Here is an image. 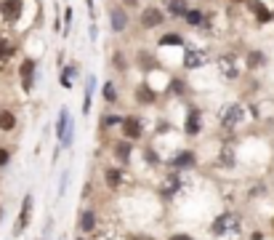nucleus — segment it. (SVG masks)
<instances>
[{
	"mask_svg": "<svg viewBox=\"0 0 274 240\" xmlns=\"http://www.w3.org/2000/svg\"><path fill=\"white\" fill-rule=\"evenodd\" d=\"M16 51H19V45L11 40L5 32H0V67L3 64H8V61L16 56Z\"/></svg>",
	"mask_w": 274,
	"mask_h": 240,
	"instance_id": "nucleus-20",
	"label": "nucleus"
},
{
	"mask_svg": "<svg viewBox=\"0 0 274 240\" xmlns=\"http://www.w3.org/2000/svg\"><path fill=\"white\" fill-rule=\"evenodd\" d=\"M32 211H35V195H32V192H27V195L21 198V206H19L16 222H13V230H11V235H13V238H21V235L27 232V227L32 224Z\"/></svg>",
	"mask_w": 274,
	"mask_h": 240,
	"instance_id": "nucleus-5",
	"label": "nucleus"
},
{
	"mask_svg": "<svg viewBox=\"0 0 274 240\" xmlns=\"http://www.w3.org/2000/svg\"><path fill=\"white\" fill-rule=\"evenodd\" d=\"M112 64H115V69L117 72H125L128 69V64L131 61L125 59V53H123V48H115V56H112Z\"/></svg>",
	"mask_w": 274,
	"mask_h": 240,
	"instance_id": "nucleus-34",
	"label": "nucleus"
},
{
	"mask_svg": "<svg viewBox=\"0 0 274 240\" xmlns=\"http://www.w3.org/2000/svg\"><path fill=\"white\" fill-rule=\"evenodd\" d=\"M133 102L138 107H154L160 102V91L152 86L149 80H141L136 88H133Z\"/></svg>",
	"mask_w": 274,
	"mask_h": 240,
	"instance_id": "nucleus-11",
	"label": "nucleus"
},
{
	"mask_svg": "<svg viewBox=\"0 0 274 240\" xmlns=\"http://www.w3.org/2000/svg\"><path fill=\"white\" fill-rule=\"evenodd\" d=\"M61 19H64V35L69 32V27H72V8H69V5H67V8H64V16H61Z\"/></svg>",
	"mask_w": 274,
	"mask_h": 240,
	"instance_id": "nucleus-40",
	"label": "nucleus"
},
{
	"mask_svg": "<svg viewBox=\"0 0 274 240\" xmlns=\"http://www.w3.org/2000/svg\"><path fill=\"white\" fill-rule=\"evenodd\" d=\"M266 53L261 51V48H250L248 53H245V64H248V69L250 72H256V69H261V67H266Z\"/></svg>",
	"mask_w": 274,
	"mask_h": 240,
	"instance_id": "nucleus-23",
	"label": "nucleus"
},
{
	"mask_svg": "<svg viewBox=\"0 0 274 240\" xmlns=\"http://www.w3.org/2000/svg\"><path fill=\"white\" fill-rule=\"evenodd\" d=\"M101 99H104L109 107H115L117 102H120V94H117L115 80H104V86H101Z\"/></svg>",
	"mask_w": 274,
	"mask_h": 240,
	"instance_id": "nucleus-26",
	"label": "nucleus"
},
{
	"mask_svg": "<svg viewBox=\"0 0 274 240\" xmlns=\"http://www.w3.org/2000/svg\"><path fill=\"white\" fill-rule=\"evenodd\" d=\"M120 5H123V8H138L141 0H120Z\"/></svg>",
	"mask_w": 274,
	"mask_h": 240,
	"instance_id": "nucleus-41",
	"label": "nucleus"
},
{
	"mask_svg": "<svg viewBox=\"0 0 274 240\" xmlns=\"http://www.w3.org/2000/svg\"><path fill=\"white\" fill-rule=\"evenodd\" d=\"M157 45H160V48H165V45H178V48H184L186 40L178 32H165V35L157 37Z\"/></svg>",
	"mask_w": 274,
	"mask_h": 240,
	"instance_id": "nucleus-30",
	"label": "nucleus"
},
{
	"mask_svg": "<svg viewBox=\"0 0 274 240\" xmlns=\"http://www.w3.org/2000/svg\"><path fill=\"white\" fill-rule=\"evenodd\" d=\"M200 134H202V112L197 107H189V110H186V118H184V136L197 139Z\"/></svg>",
	"mask_w": 274,
	"mask_h": 240,
	"instance_id": "nucleus-17",
	"label": "nucleus"
},
{
	"mask_svg": "<svg viewBox=\"0 0 274 240\" xmlns=\"http://www.w3.org/2000/svg\"><path fill=\"white\" fill-rule=\"evenodd\" d=\"M144 160H146V166H152V168L162 166V158L157 155V150H154L152 144H144Z\"/></svg>",
	"mask_w": 274,
	"mask_h": 240,
	"instance_id": "nucleus-32",
	"label": "nucleus"
},
{
	"mask_svg": "<svg viewBox=\"0 0 274 240\" xmlns=\"http://www.w3.org/2000/svg\"><path fill=\"white\" fill-rule=\"evenodd\" d=\"M120 120H123V115H117V112H104V115L99 118V131L117 128V126H120Z\"/></svg>",
	"mask_w": 274,
	"mask_h": 240,
	"instance_id": "nucleus-28",
	"label": "nucleus"
},
{
	"mask_svg": "<svg viewBox=\"0 0 274 240\" xmlns=\"http://www.w3.org/2000/svg\"><path fill=\"white\" fill-rule=\"evenodd\" d=\"M93 232H99V211L96 206H83L77 211V235L88 238Z\"/></svg>",
	"mask_w": 274,
	"mask_h": 240,
	"instance_id": "nucleus-8",
	"label": "nucleus"
},
{
	"mask_svg": "<svg viewBox=\"0 0 274 240\" xmlns=\"http://www.w3.org/2000/svg\"><path fill=\"white\" fill-rule=\"evenodd\" d=\"M93 91H96V77H88L85 80V91H83V115L91 112V102H93Z\"/></svg>",
	"mask_w": 274,
	"mask_h": 240,
	"instance_id": "nucleus-27",
	"label": "nucleus"
},
{
	"mask_svg": "<svg viewBox=\"0 0 274 240\" xmlns=\"http://www.w3.org/2000/svg\"><path fill=\"white\" fill-rule=\"evenodd\" d=\"M210 61V53L205 48H197V45H184V59L181 64L184 69H200Z\"/></svg>",
	"mask_w": 274,
	"mask_h": 240,
	"instance_id": "nucleus-13",
	"label": "nucleus"
},
{
	"mask_svg": "<svg viewBox=\"0 0 274 240\" xmlns=\"http://www.w3.org/2000/svg\"><path fill=\"white\" fill-rule=\"evenodd\" d=\"M168 94H173V96H186V94H189V86H186L184 77H170Z\"/></svg>",
	"mask_w": 274,
	"mask_h": 240,
	"instance_id": "nucleus-31",
	"label": "nucleus"
},
{
	"mask_svg": "<svg viewBox=\"0 0 274 240\" xmlns=\"http://www.w3.org/2000/svg\"><path fill=\"white\" fill-rule=\"evenodd\" d=\"M104 187L109 192H120L125 187V168L123 166H104Z\"/></svg>",
	"mask_w": 274,
	"mask_h": 240,
	"instance_id": "nucleus-15",
	"label": "nucleus"
},
{
	"mask_svg": "<svg viewBox=\"0 0 274 240\" xmlns=\"http://www.w3.org/2000/svg\"><path fill=\"white\" fill-rule=\"evenodd\" d=\"M272 16H274V8H272Z\"/></svg>",
	"mask_w": 274,
	"mask_h": 240,
	"instance_id": "nucleus-49",
	"label": "nucleus"
},
{
	"mask_svg": "<svg viewBox=\"0 0 274 240\" xmlns=\"http://www.w3.org/2000/svg\"><path fill=\"white\" fill-rule=\"evenodd\" d=\"M218 72H221V77H226V80H240V64H237V56L234 53H224V56H218Z\"/></svg>",
	"mask_w": 274,
	"mask_h": 240,
	"instance_id": "nucleus-16",
	"label": "nucleus"
},
{
	"mask_svg": "<svg viewBox=\"0 0 274 240\" xmlns=\"http://www.w3.org/2000/svg\"><path fill=\"white\" fill-rule=\"evenodd\" d=\"M269 227H272V232H274V216H272V224H269Z\"/></svg>",
	"mask_w": 274,
	"mask_h": 240,
	"instance_id": "nucleus-48",
	"label": "nucleus"
},
{
	"mask_svg": "<svg viewBox=\"0 0 274 240\" xmlns=\"http://www.w3.org/2000/svg\"><path fill=\"white\" fill-rule=\"evenodd\" d=\"M136 67L141 69V72H154V69H157V59H154L149 51L138 48V53H136Z\"/></svg>",
	"mask_w": 274,
	"mask_h": 240,
	"instance_id": "nucleus-24",
	"label": "nucleus"
},
{
	"mask_svg": "<svg viewBox=\"0 0 274 240\" xmlns=\"http://www.w3.org/2000/svg\"><path fill=\"white\" fill-rule=\"evenodd\" d=\"M19 126V115L13 110H3L0 107V134H13Z\"/></svg>",
	"mask_w": 274,
	"mask_h": 240,
	"instance_id": "nucleus-22",
	"label": "nucleus"
},
{
	"mask_svg": "<svg viewBox=\"0 0 274 240\" xmlns=\"http://www.w3.org/2000/svg\"><path fill=\"white\" fill-rule=\"evenodd\" d=\"M3 216H5V206L0 203V222H3Z\"/></svg>",
	"mask_w": 274,
	"mask_h": 240,
	"instance_id": "nucleus-45",
	"label": "nucleus"
},
{
	"mask_svg": "<svg viewBox=\"0 0 274 240\" xmlns=\"http://www.w3.org/2000/svg\"><path fill=\"white\" fill-rule=\"evenodd\" d=\"M85 5H88V13H91V19L96 21V8H93V0H85Z\"/></svg>",
	"mask_w": 274,
	"mask_h": 240,
	"instance_id": "nucleus-43",
	"label": "nucleus"
},
{
	"mask_svg": "<svg viewBox=\"0 0 274 240\" xmlns=\"http://www.w3.org/2000/svg\"><path fill=\"white\" fill-rule=\"evenodd\" d=\"M162 166L170 168V171H178V174H186V171H194L200 166V158L192 147H184V150H176L168 160H162Z\"/></svg>",
	"mask_w": 274,
	"mask_h": 240,
	"instance_id": "nucleus-2",
	"label": "nucleus"
},
{
	"mask_svg": "<svg viewBox=\"0 0 274 240\" xmlns=\"http://www.w3.org/2000/svg\"><path fill=\"white\" fill-rule=\"evenodd\" d=\"M165 240H197V238H194L192 232H170Z\"/></svg>",
	"mask_w": 274,
	"mask_h": 240,
	"instance_id": "nucleus-38",
	"label": "nucleus"
},
{
	"mask_svg": "<svg viewBox=\"0 0 274 240\" xmlns=\"http://www.w3.org/2000/svg\"><path fill=\"white\" fill-rule=\"evenodd\" d=\"M232 3H248V0H232Z\"/></svg>",
	"mask_w": 274,
	"mask_h": 240,
	"instance_id": "nucleus-47",
	"label": "nucleus"
},
{
	"mask_svg": "<svg viewBox=\"0 0 274 240\" xmlns=\"http://www.w3.org/2000/svg\"><path fill=\"white\" fill-rule=\"evenodd\" d=\"M72 126H75V123H72V115H69V107H61L59 118H56V142H61Z\"/></svg>",
	"mask_w": 274,
	"mask_h": 240,
	"instance_id": "nucleus-21",
	"label": "nucleus"
},
{
	"mask_svg": "<svg viewBox=\"0 0 274 240\" xmlns=\"http://www.w3.org/2000/svg\"><path fill=\"white\" fill-rule=\"evenodd\" d=\"M266 235H264V232L261 230H256V232H250V240H264Z\"/></svg>",
	"mask_w": 274,
	"mask_h": 240,
	"instance_id": "nucleus-44",
	"label": "nucleus"
},
{
	"mask_svg": "<svg viewBox=\"0 0 274 240\" xmlns=\"http://www.w3.org/2000/svg\"><path fill=\"white\" fill-rule=\"evenodd\" d=\"M75 240H88V238H85V235H77V238H75Z\"/></svg>",
	"mask_w": 274,
	"mask_h": 240,
	"instance_id": "nucleus-46",
	"label": "nucleus"
},
{
	"mask_svg": "<svg viewBox=\"0 0 274 240\" xmlns=\"http://www.w3.org/2000/svg\"><path fill=\"white\" fill-rule=\"evenodd\" d=\"M189 8H192L189 0H162V11H165V16H170V19H184Z\"/></svg>",
	"mask_w": 274,
	"mask_h": 240,
	"instance_id": "nucleus-19",
	"label": "nucleus"
},
{
	"mask_svg": "<svg viewBox=\"0 0 274 240\" xmlns=\"http://www.w3.org/2000/svg\"><path fill=\"white\" fill-rule=\"evenodd\" d=\"M67 187H69V171H64V174H61V182H59V192H56V198H59V200L67 195Z\"/></svg>",
	"mask_w": 274,
	"mask_h": 240,
	"instance_id": "nucleus-36",
	"label": "nucleus"
},
{
	"mask_svg": "<svg viewBox=\"0 0 274 240\" xmlns=\"http://www.w3.org/2000/svg\"><path fill=\"white\" fill-rule=\"evenodd\" d=\"M77 75H80V72H77V64H75V61H69L67 67H61V69H59V83H61V88H72V80H75Z\"/></svg>",
	"mask_w": 274,
	"mask_h": 240,
	"instance_id": "nucleus-25",
	"label": "nucleus"
},
{
	"mask_svg": "<svg viewBox=\"0 0 274 240\" xmlns=\"http://www.w3.org/2000/svg\"><path fill=\"white\" fill-rule=\"evenodd\" d=\"M109 152H112L115 166L128 168V166H131V160H133V152H136V144L128 142V139H123V136H117L115 142H112V147H109Z\"/></svg>",
	"mask_w": 274,
	"mask_h": 240,
	"instance_id": "nucleus-9",
	"label": "nucleus"
},
{
	"mask_svg": "<svg viewBox=\"0 0 274 240\" xmlns=\"http://www.w3.org/2000/svg\"><path fill=\"white\" fill-rule=\"evenodd\" d=\"M53 32H64V19L59 13V5H56V16H53Z\"/></svg>",
	"mask_w": 274,
	"mask_h": 240,
	"instance_id": "nucleus-39",
	"label": "nucleus"
},
{
	"mask_svg": "<svg viewBox=\"0 0 274 240\" xmlns=\"http://www.w3.org/2000/svg\"><path fill=\"white\" fill-rule=\"evenodd\" d=\"M120 136L123 139H128V142H144V136H146V126H144V118L138 112H128V115H123V120H120Z\"/></svg>",
	"mask_w": 274,
	"mask_h": 240,
	"instance_id": "nucleus-3",
	"label": "nucleus"
},
{
	"mask_svg": "<svg viewBox=\"0 0 274 240\" xmlns=\"http://www.w3.org/2000/svg\"><path fill=\"white\" fill-rule=\"evenodd\" d=\"M131 24V16H128V8H123L120 3H112L109 5V27H112L115 35H123Z\"/></svg>",
	"mask_w": 274,
	"mask_h": 240,
	"instance_id": "nucleus-14",
	"label": "nucleus"
},
{
	"mask_svg": "<svg viewBox=\"0 0 274 240\" xmlns=\"http://www.w3.org/2000/svg\"><path fill=\"white\" fill-rule=\"evenodd\" d=\"M24 13V0H0V21L13 27Z\"/></svg>",
	"mask_w": 274,
	"mask_h": 240,
	"instance_id": "nucleus-12",
	"label": "nucleus"
},
{
	"mask_svg": "<svg viewBox=\"0 0 274 240\" xmlns=\"http://www.w3.org/2000/svg\"><path fill=\"white\" fill-rule=\"evenodd\" d=\"M248 11L253 13V19H256V24L258 27H264V24H269V21H274V16H272V8L266 3H261V0H248Z\"/></svg>",
	"mask_w": 274,
	"mask_h": 240,
	"instance_id": "nucleus-18",
	"label": "nucleus"
},
{
	"mask_svg": "<svg viewBox=\"0 0 274 240\" xmlns=\"http://www.w3.org/2000/svg\"><path fill=\"white\" fill-rule=\"evenodd\" d=\"M16 75H19L21 91H24V94H32V88H35V77H37V59L24 56V59L19 61V67H16Z\"/></svg>",
	"mask_w": 274,
	"mask_h": 240,
	"instance_id": "nucleus-7",
	"label": "nucleus"
},
{
	"mask_svg": "<svg viewBox=\"0 0 274 240\" xmlns=\"http://www.w3.org/2000/svg\"><path fill=\"white\" fill-rule=\"evenodd\" d=\"M245 104L242 102H229L221 107V112H218V126H221L224 131H234L240 126L242 120H245Z\"/></svg>",
	"mask_w": 274,
	"mask_h": 240,
	"instance_id": "nucleus-4",
	"label": "nucleus"
},
{
	"mask_svg": "<svg viewBox=\"0 0 274 240\" xmlns=\"http://www.w3.org/2000/svg\"><path fill=\"white\" fill-rule=\"evenodd\" d=\"M11 158H13L11 147H0V171H3V168H8V166H11Z\"/></svg>",
	"mask_w": 274,
	"mask_h": 240,
	"instance_id": "nucleus-35",
	"label": "nucleus"
},
{
	"mask_svg": "<svg viewBox=\"0 0 274 240\" xmlns=\"http://www.w3.org/2000/svg\"><path fill=\"white\" fill-rule=\"evenodd\" d=\"M165 11L160 8V5H154V3H149V5H144L141 11H138V24H141V29L146 32V29H157V27H162L165 24Z\"/></svg>",
	"mask_w": 274,
	"mask_h": 240,
	"instance_id": "nucleus-10",
	"label": "nucleus"
},
{
	"mask_svg": "<svg viewBox=\"0 0 274 240\" xmlns=\"http://www.w3.org/2000/svg\"><path fill=\"white\" fill-rule=\"evenodd\" d=\"M240 216L234 214V211H221L216 216L213 222H210V227H208V232H210V238H218V240H226V238H234L240 232Z\"/></svg>",
	"mask_w": 274,
	"mask_h": 240,
	"instance_id": "nucleus-1",
	"label": "nucleus"
},
{
	"mask_svg": "<svg viewBox=\"0 0 274 240\" xmlns=\"http://www.w3.org/2000/svg\"><path fill=\"white\" fill-rule=\"evenodd\" d=\"M184 21L189 27H205L208 16L202 13V8H189V11H186V16H184Z\"/></svg>",
	"mask_w": 274,
	"mask_h": 240,
	"instance_id": "nucleus-29",
	"label": "nucleus"
},
{
	"mask_svg": "<svg viewBox=\"0 0 274 240\" xmlns=\"http://www.w3.org/2000/svg\"><path fill=\"white\" fill-rule=\"evenodd\" d=\"M162 131H165V134L170 131V123H168V120H160V123H157V134H162Z\"/></svg>",
	"mask_w": 274,
	"mask_h": 240,
	"instance_id": "nucleus-42",
	"label": "nucleus"
},
{
	"mask_svg": "<svg viewBox=\"0 0 274 240\" xmlns=\"http://www.w3.org/2000/svg\"><path fill=\"white\" fill-rule=\"evenodd\" d=\"M186 187V182H184V174H178V171H168L165 174V179L160 182V187H157V195L162 203H170L178 192H184Z\"/></svg>",
	"mask_w": 274,
	"mask_h": 240,
	"instance_id": "nucleus-6",
	"label": "nucleus"
},
{
	"mask_svg": "<svg viewBox=\"0 0 274 240\" xmlns=\"http://www.w3.org/2000/svg\"><path fill=\"white\" fill-rule=\"evenodd\" d=\"M125 240H157V238H154L152 232H128Z\"/></svg>",
	"mask_w": 274,
	"mask_h": 240,
	"instance_id": "nucleus-37",
	"label": "nucleus"
},
{
	"mask_svg": "<svg viewBox=\"0 0 274 240\" xmlns=\"http://www.w3.org/2000/svg\"><path fill=\"white\" fill-rule=\"evenodd\" d=\"M218 158H221V160H218V166H221V168H229V171H232V168L237 166V155H234V150H221Z\"/></svg>",
	"mask_w": 274,
	"mask_h": 240,
	"instance_id": "nucleus-33",
	"label": "nucleus"
}]
</instances>
